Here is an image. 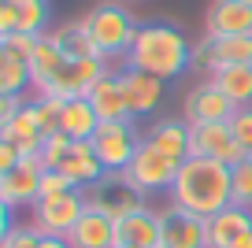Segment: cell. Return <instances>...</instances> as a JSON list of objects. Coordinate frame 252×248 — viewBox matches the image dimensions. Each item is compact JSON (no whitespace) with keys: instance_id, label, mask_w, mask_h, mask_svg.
Instances as JSON below:
<instances>
[{"instance_id":"cell-36","label":"cell","mask_w":252,"mask_h":248,"mask_svg":"<svg viewBox=\"0 0 252 248\" xmlns=\"http://www.w3.org/2000/svg\"><path fill=\"white\" fill-rule=\"evenodd\" d=\"M37 248H71V241L67 237H41Z\"/></svg>"},{"instance_id":"cell-40","label":"cell","mask_w":252,"mask_h":248,"mask_svg":"<svg viewBox=\"0 0 252 248\" xmlns=\"http://www.w3.org/2000/svg\"><path fill=\"white\" fill-rule=\"evenodd\" d=\"M249 67H252V63H249Z\"/></svg>"},{"instance_id":"cell-7","label":"cell","mask_w":252,"mask_h":248,"mask_svg":"<svg viewBox=\"0 0 252 248\" xmlns=\"http://www.w3.org/2000/svg\"><path fill=\"white\" fill-rule=\"evenodd\" d=\"M45 159L41 155H23L15 171L0 174V204L4 208H33L41 196V174H45Z\"/></svg>"},{"instance_id":"cell-11","label":"cell","mask_w":252,"mask_h":248,"mask_svg":"<svg viewBox=\"0 0 252 248\" xmlns=\"http://www.w3.org/2000/svg\"><path fill=\"white\" fill-rule=\"evenodd\" d=\"M86 208L108 215L111 222H123L126 215H134V211L145 208V204H141V196H137L134 189L123 186V178H119V174H108V178H104L93 193H86Z\"/></svg>"},{"instance_id":"cell-5","label":"cell","mask_w":252,"mask_h":248,"mask_svg":"<svg viewBox=\"0 0 252 248\" xmlns=\"http://www.w3.org/2000/svg\"><path fill=\"white\" fill-rule=\"evenodd\" d=\"M141 141L145 137H137L134 119H126V123H100V130L93 133V152L104 163L108 174H123L130 167V159L137 155Z\"/></svg>"},{"instance_id":"cell-10","label":"cell","mask_w":252,"mask_h":248,"mask_svg":"<svg viewBox=\"0 0 252 248\" xmlns=\"http://www.w3.org/2000/svg\"><path fill=\"white\" fill-rule=\"evenodd\" d=\"M193 155L204 159H219L226 167H237L241 159H249L241 145H237L230 123H212V126H193Z\"/></svg>"},{"instance_id":"cell-27","label":"cell","mask_w":252,"mask_h":248,"mask_svg":"<svg viewBox=\"0 0 252 248\" xmlns=\"http://www.w3.org/2000/svg\"><path fill=\"white\" fill-rule=\"evenodd\" d=\"M230 204L252 211V155L234 167V182H230Z\"/></svg>"},{"instance_id":"cell-26","label":"cell","mask_w":252,"mask_h":248,"mask_svg":"<svg viewBox=\"0 0 252 248\" xmlns=\"http://www.w3.org/2000/svg\"><path fill=\"white\" fill-rule=\"evenodd\" d=\"M15 4V15H19V30L15 33H33V37H45L48 30V0H11Z\"/></svg>"},{"instance_id":"cell-15","label":"cell","mask_w":252,"mask_h":248,"mask_svg":"<svg viewBox=\"0 0 252 248\" xmlns=\"http://www.w3.org/2000/svg\"><path fill=\"white\" fill-rule=\"evenodd\" d=\"M89 104H93V111L100 115V123H126V119H134V111H130V104H126L123 78L111 74V70L89 89Z\"/></svg>"},{"instance_id":"cell-34","label":"cell","mask_w":252,"mask_h":248,"mask_svg":"<svg viewBox=\"0 0 252 248\" xmlns=\"http://www.w3.org/2000/svg\"><path fill=\"white\" fill-rule=\"evenodd\" d=\"M19 159H23L19 145H11V141H0V174L15 171V167H19Z\"/></svg>"},{"instance_id":"cell-13","label":"cell","mask_w":252,"mask_h":248,"mask_svg":"<svg viewBox=\"0 0 252 248\" xmlns=\"http://www.w3.org/2000/svg\"><path fill=\"white\" fill-rule=\"evenodd\" d=\"M204 37H252V8L241 0H215L204 15Z\"/></svg>"},{"instance_id":"cell-6","label":"cell","mask_w":252,"mask_h":248,"mask_svg":"<svg viewBox=\"0 0 252 248\" xmlns=\"http://www.w3.org/2000/svg\"><path fill=\"white\" fill-rule=\"evenodd\" d=\"M82 215H86V193H82V189H71V193H63V196L33 204V222L30 226L41 237H67Z\"/></svg>"},{"instance_id":"cell-14","label":"cell","mask_w":252,"mask_h":248,"mask_svg":"<svg viewBox=\"0 0 252 248\" xmlns=\"http://www.w3.org/2000/svg\"><path fill=\"white\" fill-rule=\"evenodd\" d=\"M0 141L19 145V152H23V155H41L45 130H41V119H37V104L30 100L19 115H11L8 123H0Z\"/></svg>"},{"instance_id":"cell-32","label":"cell","mask_w":252,"mask_h":248,"mask_svg":"<svg viewBox=\"0 0 252 248\" xmlns=\"http://www.w3.org/2000/svg\"><path fill=\"white\" fill-rule=\"evenodd\" d=\"M41 233L33 226H11L4 237H0V248H37Z\"/></svg>"},{"instance_id":"cell-22","label":"cell","mask_w":252,"mask_h":248,"mask_svg":"<svg viewBox=\"0 0 252 248\" xmlns=\"http://www.w3.org/2000/svg\"><path fill=\"white\" fill-rule=\"evenodd\" d=\"M67 60L71 56L63 52L60 45H56V37L52 33H45V37L37 41V48H33V56H30V74H33V89H48L52 86V78L60 74L63 67H67Z\"/></svg>"},{"instance_id":"cell-24","label":"cell","mask_w":252,"mask_h":248,"mask_svg":"<svg viewBox=\"0 0 252 248\" xmlns=\"http://www.w3.org/2000/svg\"><path fill=\"white\" fill-rule=\"evenodd\" d=\"M33 86L30 63L15 60V56L0 52V96H23V89Z\"/></svg>"},{"instance_id":"cell-29","label":"cell","mask_w":252,"mask_h":248,"mask_svg":"<svg viewBox=\"0 0 252 248\" xmlns=\"http://www.w3.org/2000/svg\"><path fill=\"white\" fill-rule=\"evenodd\" d=\"M37 41H41V37H33V33H8V37H0V52H8V56H15V60H26V63H30Z\"/></svg>"},{"instance_id":"cell-37","label":"cell","mask_w":252,"mask_h":248,"mask_svg":"<svg viewBox=\"0 0 252 248\" xmlns=\"http://www.w3.org/2000/svg\"><path fill=\"white\" fill-rule=\"evenodd\" d=\"M230 248H252V230H245V233H241V237H237Z\"/></svg>"},{"instance_id":"cell-23","label":"cell","mask_w":252,"mask_h":248,"mask_svg":"<svg viewBox=\"0 0 252 248\" xmlns=\"http://www.w3.org/2000/svg\"><path fill=\"white\" fill-rule=\"evenodd\" d=\"M215 86L226 93V100L234 108H249L252 104V67L249 63H234V67H215L208 74Z\"/></svg>"},{"instance_id":"cell-12","label":"cell","mask_w":252,"mask_h":248,"mask_svg":"<svg viewBox=\"0 0 252 248\" xmlns=\"http://www.w3.org/2000/svg\"><path fill=\"white\" fill-rule=\"evenodd\" d=\"M56 171L67 174V178L74 182V189H82V193L96 189L104 178H108L104 163L96 159V152H93V141H71V152L60 159V167H56Z\"/></svg>"},{"instance_id":"cell-39","label":"cell","mask_w":252,"mask_h":248,"mask_svg":"<svg viewBox=\"0 0 252 248\" xmlns=\"http://www.w3.org/2000/svg\"><path fill=\"white\" fill-rule=\"evenodd\" d=\"M115 248H123V245H115Z\"/></svg>"},{"instance_id":"cell-20","label":"cell","mask_w":252,"mask_h":248,"mask_svg":"<svg viewBox=\"0 0 252 248\" xmlns=\"http://www.w3.org/2000/svg\"><path fill=\"white\" fill-rule=\"evenodd\" d=\"M245 230H252V211L230 204V208H222L219 215L208 218V248H230Z\"/></svg>"},{"instance_id":"cell-16","label":"cell","mask_w":252,"mask_h":248,"mask_svg":"<svg viewBox=\"0 0 252 248\" xmlns=\"http://www.w3.org/2000/svg\"><path fill=\"white\" fill-rule=\"evenodd\" d=\"M119 78H123L126 104H130L134 119H141V115H149V111L159 108V100H163V82H159V78L145 74V70H134V67H123Z\"/></svg>"},{"instance_id":"cell-21","label":"cell","mask_w":252,"mask_h":248,"mask_svg":"<svg viewBox=\"0 0 252 248\" xmlns=\"http://www.w3.org/2000/svg\"><path fill=\"white\" fill-rule=\"evenodd\" d=\"M60 130L71 141H93V133L100 130V115L93 111L89 96H74V100H63L60 111Z\"/></svg>"},{"instance_id":"cell-30","label":"cell","mask_w":252,"mask_h":248,"mask_svg":"<svg viewBox=\"0 0 252 248\" xmlns=\"http://www.w3.org/2000/svg\"><path fill=\"white\" fill-rule=\"evenodd\" d=\"M230 130H234L237 145H241L245 152L252 155V104H249V108H237V111H234V119H230Z\"/></svg>"},{"instance_id":"cell-9","label":"cell","mask_w":252,"mask_h":248,"mask_svg":"<svg viewBox=\"0 0 252 248\" xmlns=\"http://www.w3.org/2000/svg\"><path fill=\"white\" fill-rule=\"evenodd\" d=\"M159 248H208V218L167 204L159 211Z\"/></svg>"},{"instance_id":"cell-33","label":"cell","mask_w":252,"mask_h":248,"mask_svg":"<svg viewBox=\"0 0 252 248\" xmlns=\"http://www.w3.org/2000/svg\"><path fill=\"white\" fill-rule=\"evenodd\" d=\"M19 30V15H15V4L11 0H0V37Z\"/></svg>"},{"instance_id":"cell-17","label":"cell","mask_w":252,"mask_h":248,"mask_svg":"<svg viewBox=\"0 0 252 248\" xmlns=\"http://www.w3.org/2000/svg\"><path fill=\"white\" fill-rule=\"evenodd\" d=\"M145 141L156 145L159 152H163L167 159H174L178 167L193 155V126H189L186 119H182V123H178V119H159V123L149 130Z\"/></svg>"},{"instance_id":"cell-4","label":"cell","mask_w":252,"mask_h":248,"mask_svg":"<svg viewBox=\"0 0 252 248\" xmlns=\"http://www.w3.org/2000/svg\"><path fill=\"white\" fill-rule=\"evenodd\" d=\"M123 186L134 189L137 196H152V193H171L174 178H178V163L167 159L163 152H159L156 145H149V141H141V148H137V155L130 159V167H126L123 174Z\"/></svg>"},{"instance_id":"cell-31","label":"cell","mask_w":252,"mask_h":248,"mask_svg":"<svg viewBox=\"0 0 252 248\" xmlns=\"http://www.w3.org/2000/svg\"><path fill=\"white\" fill-rule=\"evenodd\" d=\"M71 189H74V182L67 178V174L45 171V174H41V196H37V200H52V196H63V193H71Z\"/></svg>"},{"instance_id":"cell-19","label":"cell","mask_w":252,"mask_h":248,"mask_svg":"<svg viewBox=\"0 0 252 248\" xmlns=\"http://www.w3.org/2000/svg\"><path fill=\"white\" fill-rule=\"evenodd\" d=\"M67 241H71V248H115V222L100 211L86 208V215L74 222Z\"/></svg>"},{"instance_id":"cell-38","label":"cell","mask_w":252,"mask_h":248,"mask_svg":"<svg viewBox=\"0 0 252 248\" xmlns=\"http://www.w3.org/2000/svg\"><path fill=\"white\" fill-rule=\"evenodd\" d=\"M241 4H249V8H252V0H241Z\"/></svg>"},{"instance_id":"cell-25","label":"cell","mask_w":252,"mask_h":248,"mask_svg":"<svg viewBox=\"0 0 252 248\" xmlns=\"http://www.w3.org/2000/svg\"><path fill=\"white\" fill-rule=\"evenodd\" d=\"M52 37H56V45H60L63 52L71 56V60L100 56V52H96V45H93V37H89V30L82 26V19H78V23H67V26H60V30H52Z\"/></svg>"},{"instance_id":"cell-35","label":"cell","mask_w":252,"mask_h":248,"mask_svg":"<svg viewBox=\"0 0 252 248\" xmlns=\"http://www.w3.org/2000/svg\"><path fill=\"white\" fill-rule=\"evenodd\" d=\"M26 104H23V96H0V123H8L11 115H19Z\"/></svg>"},{"instance_id":"cell-8","label":"cell","mask_w":252,"mask_h":248,"mask_svg":"<svg viewBox=\"0 0 252 248\" xmlns=\"http://www.w3.org/2000/svg\"><path fill=\"white\" fill-rule=\"evenodd\" d=\"M234 111H237V108L226 100V93L215 86L212 78H208V82H197V86L186 93V100H182V119H186L189 126L230 123V119H234Z\"/></svg>"},{"instance_id":"cell-3","label":"cell","mask_w":252,"mask_h":248,"mask_svg":"<svg viewBox=\"0 0 252 248\" xmlns=\"http://www.w3.org/2000/svg\"><path fill=\"white\" fill-rule=\"evenodd\" d=\"M82 26L89 30V37H93L96 52H100L104 60L126 56L130 45H134V37H137V30H141L123 4H96L89 15H82Z\"/></svg>"},{"instance_id":"cell-28","label":"cell","mask_w":252,"mask_h":248,"mask_svg":"<svg viewBox=\"0 0 252 248\" xmlns=\"http://www.w3.org/2000/svg\"><path fill=\"white\" fill-rule=\"evenodd\" d=\"M67 152H71V137H67L63 130L48 133V137H45V145H41V159H45V167H48V171H56V167H60V159H63Z\"/></svg>"},{"instance_id":"cell-2","label":"cell","mask_w":252,"mask_h":248,"mask_svg":"<svg viewBox=\"0 0 252 248\" xmlns=\"http://www.w3.org/2000/svg\"><path fill=\"white\" fill-rule=\"evenodd\" d=\"M123 60H126V67L145 70V74L159 78V82H171L186 67H193V48H189V41L174 26L149 23L137 30L134 45H130V52Z\"/></svg>"},{"instance_id":"cell-18","label":"cell","mask_w":252,"mask_h":248,"mask_svg":"<svg viewBox=\"0 0 252 248\" xmlns=\"http://www.w3.org/2000/svg\"><path fill=\"white\" fill-rule=\"evenodd\" d=\"M115 245L123 248H159V211L137 208L134 215H126L115 222Z\"/></svg>"},{"instance_id":"cell-1","label":"cell","mask_w":252,"mask_h":248,"mask_svg":"<svg viewBox=\"0 0 252 248\" xmlns=\"http://www.w3.org/2000/svg\"><path fill=\"white\" fill-rule=\"evenodd\" d=\"M230 182H234V167L204 155H189L171 186V204L197 218H212L222 208H230Z\"/></svg>"}]
</instances>
